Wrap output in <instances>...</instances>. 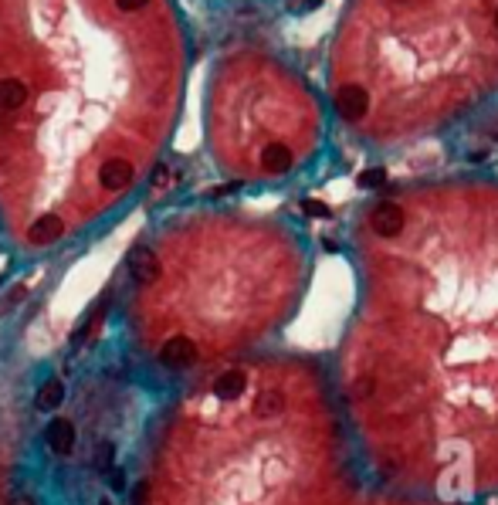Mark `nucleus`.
Masks as SVG:
<instances>
[{"label": "nucleus", "mask_w": 498, "mask_h": 505, "mask_svg": "<svg viewBox=\"0 0 498 505\" xmlns=\"http://www.w3.org/2000/svg\"><path fill=\"white\" fill-rule=\"evenodd\" d=\"M177 102L166 0H0V180L115 197Z\"/></svg>", "instance_id": "obj_1"}, {"label": "nucleus", "mask_w": 498, "mask_h": 505, "mask_svg": "<svg viewBox=\"0 0 498 505\" xmlns=\"http://www.w3.org/2000/svg\"><path fill=\"white\" fill-rule=\"evenodd\" d=\"M129 271H132V278H136V285L150 289V285H156L159 275H163V262H159V255L153 248L139 244V248H132V255H129Z\"/></svg>", "instance_id": "obj_2"}, {"label": "nucleus", "mask_w": 498, "mask_h": 505, "mask_svg": "<svg viewBox=\"0 0 498 505\" xmlns=\"http://www.w3.org/2000/svg\"><path fill=\"white\" fill-rule=\"evenodd\" d=\"M367 109H369L367 88H360V85H342L339 92H336V112H339L346 122H360V119L367 115Z\"/></svg>", "instance_id": "obj_3"}, {"label": "nucleus", "mask_w": 498, "mask_h": 505, "mask_svg": "<svg viewBox=\"0 0 498 505\" xmlns=\"http://www.w3.org/2000/svg\"><path fill=\"white\" fill-rule=\"evenodd\" d=\"M159 360L166 367H173V370H184V367H190L197 360V343L190 336H170L166 343L159 346Z\"/></svg>", "instance_id": "obj_4"}, {"label": "nucleus", "mask_w": 498, "mask_h": 505, "mask_svg": "<svg viewBox=\"0 0 498 505\" xmlns=\"http://www.w3.org/2000/svg\"><path fill=\"white\" fill-rule=\"evenodd\" d=\"M369 224H373V231L380 234V238H396L400 231H403V224H407V217H403V207H396V204H380L373 217H369Z\"/></svg>", "instance_id": "obj_5"}, {"label": "nucleus", "mask_w": 498, "mask_h": 505, "mask_svg": "<svg viewBox=\"0 0 498 505\" xmlns=\"http://www.w3.org/2000/svg\"><path fill=\"white\" fill-rule=\"evenodd\" d=\"M295 157H291V150L285 143H268L262 150V170L264 173H271V177H278V173H289Z\"/></svg>", "instance_id": "obj_6"}, {"label": "nucleus", "mask_w": 498, "mask_h": 505, "mask_svg": "<svg viewBox=\"0 0 498 505\" xmlns=\"http://www.w3.org/2000/svg\"><path fill=\"white\" fill-rule=\"evenodd\" d=\"M48 444H51V451L68 454L75 448V424L68 417H54L48 424Z\"/></svg>", "instance_id": "obj_7"}, {"label": "nucleus", "mask_w": 498, "mask_h": 505, "mask_svg": "<svg viewBox=\"0 0 498 505\" xmlns=\"http://www.w3.org/2000/svg\"><path fill=\"white\" fill-rule=\"evenodd\" d=\"M244 387H248V376L244 370H227L217 376V383H214V394L220 400H237L244 394Z\"/></svg>", "instance_id": "obj_8"}, {"label": "nucleus", "mask_w": 498, "mask_h": 505, "mask_svg": "<svg viewBox=\"0 0 498 505\" xmlns=\"http://www.w3.org/2000/svg\"><path fill=\"white\" fill-rule=\"evenodd\" d=\"M282 410H285V394H282V390H262L258 400H255V414H258L262 421L282 417Z\"/></svg>", "instance_id": "obj_9"}, {"label": "nucleus", "mask_w": 498, "mask_h": 505, "mask_svg": "<svg viewBox=\"0 0 498 505\" xmlns=\"http://www.w3.org/2000/svg\"><path fill=\"white\" fill-rule=\"evenodd\" d=\"M61 400H65V383L54 376V380H48L41 390H38V407L41 410H54V407H61Z\"/></svg>", "instance_id": "obj_10"}, {"label": "nucleus", "mask_w": 498, "mask_h": 505, "mask_svg": "<svg viewBox=\"0 0 498 505\" xmlns=\"http://www.w3.org/2000/svg\"><path fill=\"white\" fill-rule=\"evenodd\" d=\"M383 180H387V170H363L360 173V186H383Z\"/></svg>", "instance_id": "obj_11"}, {"label": "nucleus", "mask_w": 498, "mask_h": 505, "mask_svg": "<svg viewBox=\"0 0 498 505\" xmlns=\"http://www.w3.org/2000/svg\"><path fill=\"white\" fill-rule=\"evenodd\" d=\"M112 458H115V448L105 441V444H99V451H95V465L102 468V472H109L112 468Z\"/></svg>", "instance_id": "obj_12"}, {"label": "nucleus", "mask_w": 498, "mask_h": 505, "mask_svg": "<svg viewBox=\"0 0 498 505\" xmlns=\"http://www.w3.org/2000/svg\"><path fill=\"white\" fill-rule=\"evenodd\" d=\"M302 211L309 214V217H329V207H326L322 200H305V204H302Z\"/></svg>", "instance_id": "obj_13"}, {"label": "nucleus", "mask_w": 498, "mask_h": 505, "mask_svg": "<svg viewBox=\"0 0 498 505\" xmlns=\"http://www.w3.org/2000/svg\"><path fill=\"white\" fill-rule=\"evenodd\" d=\"M109 485H112V492H122L126 488V475L119 468H109Z\"/></svg>", "instance_id": "obj_14"}, {"label": "nucleus", "mask_w": 498, "mask_h": 505, "mask_svg": "<svg viewBox=\"0 0 498 505\" xmlns=\"http://www.w3.org/2000/svg\"><path fill=\"white\" fill-rule=\"evenodd\" d=\"M146 499H150V492H146V485H139V488L132 492V505H146Z\"/></svg>", "instance_id": "obj_15"}, {"label": "nucleus", "mask_w": 498, "mask_h": 505, "mask_svg": "<svg viewBox=\"0 0 498 505\" xmlns=\"http://www.w3.org/2000/svg\"><path fill=\"white\" fill-rule=\"evenodd\" d=\"M495 27H498V10H495Z\"/></svg>", "instance_id": "obj_16"}, {"label": "nucleus", "mask_w": 498, "mask_h": 505, "mask_svg": "<svg viewBox=\"0 0 498 505\" xmlns=\"http://www.w3.org/2000/svg\"><path fill=\"white\" fill-rule=\"evenodd\" d=\"M396 3H407V0H396Z\"/></svg>", "instance_id": "obj_17"}]
</instances>
